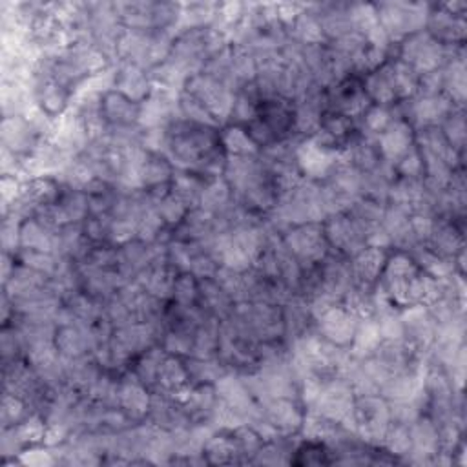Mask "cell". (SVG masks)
<instances>
[{
  "mask_svg": "<svg viewBox=\"0 0 467 467\" xmlns=\"http://www.w3.org/2000/svg\"><path fill=\"white\" fill-rule=\"evenodd\" d=\"M153 88L155 86L150 71L140 66L119 62V66L113 69V89L120 91L122 95L139 104L153 91Z\"/></svg>",
  "mask_w": 467,
  "mask_h": 467,
  "instance_id": "10",
  "label": "cell"
},
{
  "mask_svg": "<svg viewBox=\"0 0 467 467\" xmlns=\"http://www.w3.org/2000/svg\"><path fill=\"white\" fill-rule=\"evenodd\" d=\"M199 306L213 316L215 319H226L234 310V299L223 290V286L213 277L199 279Z\"/></svg>",
  "mask_w": 467,
  "mask_h": 467,
  "instance_id": "14",
  "label": "cell"
},
{
  "mask_svg": "<svg viewBox=\"0 0 467 467\" xmlns=\"http://www.w3.org/2000/svg\"><path fill=\"white\" fill-rule=\"evenodd\" d=\"M219 137L226 155H257L259 153V148L250 139L244 126L224 124L219 130Z\"/></svg>",
  "mask_w": 467,
  "mask_h": 467,
  "instance_id": "17",
  "label": "cell"
},
{
  "mask_svg": "<svg viewBox=\"0 0 467 467\" xmlns=\"http://www.w3.org/2000/svg\"><path fill=\"white\" fill-rule=\"evenodd\" d=\"M58 228L36 219L27 217L20 223L18 232V250H35V252H51L55 246Z\"/></svg>",
  "mask_w": 467,
  "mask_h": 467,
  "instance_id": "13",
  "label": "cell"
},
{
  "mask_svg": "<svg viewBox=\"0 0 467 467\" xmlns=\"http://www.w3.org/2000/svg\"><path fill=\"white\" fill-rule=\"evenodd\" d=\"M173 173L175 166L168 155L148 151L139 173V188L151 190L162 184H170Z\"/></svg>",
  "mask_w": 467,
  "mask_h": 467,
  "instance_id": "15",
  "label": "cell"
},
{
  "mask_svg": "<svg viewBox=\"0 0 467 467\" xmlns=\"http://www.w3.org/2000/svg\"><path fill=\"white\" fill-rule=\"evenodd\" d=\"M146 420L168 432H175L192 425L181 400L159 390H151V403Z\"/></svg>",
  "mask_w": 467,
  "mask_h": 467,
  "instance_id": "7",
  "label": "cell"
},
{
  "mask_svg": "<svg viewBox=\"0 0 467 467\" xmlns=\"http://www.w3.org/2000/svg\"><path fill=\"white\" fill-rule=\"evenodd\" d=\"M100 111H102V119H104L108 130L139 126L140 104L128 99L126 95H122L120 91H117L113 88L102 93Z\"/></svg>",
  "mask_w": 467,
  "mask_h": 467,
  "instance_id": "9",
  "label": "cell"
},
{
  "mask_svg": "<svg viewBox=\"0 0 467 467\" xmlns=\"http://www.w3.org/2000/svg\"><path fill=\"white\" fill-rule=\"evenodd\" d=\"M202 456L206 465H243V458L232 429H215L202 445Z\"/></svg>",
  "mask_w": 467,
  "mask_h": 467,
  "instance_id": "12",
  "label": "cell"
},
{
  "mask_svg": "<svg viewBox=\"0 0 467 467\" xmlns=\"http://www.w3.org/2000/svg\"><path fill=\"white\" fill-rule=\"evenodd\" d=\"M281 241L288 254L303 268L321 263L330 252L323 223H305L292 226L281 235Z\"/></svg>",
  "mask_w": 467,
  "mask_h": 467,
  "instance_id": "2",
  "label": "cell"
},
{
  "mask_svg": "<svg viewBox=\"0 0 467 467\" xmlns=\"http://www.w3.org/2000/svg\"><path fill=\"white\" fill-rule=\"evenodd\" d=\"M330 463H334V452L327 443L319 440H308V438L297 440L290 458V465H330Z\"/></svg>",
  "mask_w": 467,
  "mask_h": 467,
  "instance_id": "16",
  "label": "cell"
},
{
  "mask_svg": "<svg viewBox=\"0 0 467 467\" xmlns=\"http://www.w3.org/2000/svg\"><path fill=\"white\" fill-rule=\"evenodd\" d=\"M390 246H374L368 244L365 246L359 254H356L350 259V268H352V277L356 283L363 285H378L379 275L383 272V266L390 255Z\"/></svg>",
  "mask_w": 467,
  "mask_h": 467,
  "instance_id": "11",
  "label": "cell"
},
{
  "mask_svg": "<svg viewBox=\"0 0 467 467\" xmlns=\"http://www.w3.org/2000/svg\"><path fill=\"white\" fill-rule=\"evenodd\" d=\"M182 91L195 97L210 111V115L219 122V126L228 124L232 106L235 100V93L230 88L212 78L210 75L199 71L186 78Z\"/></svg>",
  "mask_w": 467,
  "mask_h": 467,
  "instance_id": "3",
  "label": "cell"
},
{
  "mask_svg": "<svg viewBox=\"0 0 467 467\" xmlns=\"http://www.w3.org/2000/svg\"><path fill=\"white\" fill-rule=\"evenodd\" d=\"M376 142L381 159L394 166L414 146V128L405 119L394 117L392 122L378 135Z\"/></svg>",
  "mask_w": 467,
  "mask_h": 467,
  "instance_id": "8",
  "label": "cell"
},
{
  "mask_svg": "<svg viewBox=\"0 0 467 467\" xmlns=\"http://www.w3.org/2000/svg\"><path fill=\"white\" fill-rule=\"evenodd\" d=\"M170 301H173L177 305H182V306L197 305V301H199V279L190 272L177 274Z\"/></svg>",
  "mask_w": 467,
  "mask_h": 467,
  "instance_id": "19",
  "label": "cell"
},
{
  "mask_svg": "<svg viewBox=\"0 0 467 467\" xmlns=\"http://www.w3.org/2000/svg\"><path fill=\"white\" fill-rule=\"evenodd\" d=\"M390 407L381 394L356 396L348 429L368 445H381L390 427Z\"/></svg>",
  "mask_w": 467,
  "mask_h": 467,
  "instance_id": "1",
  "label": "cell"
},
{
  "mask_svg": "<svg viewBox=\"0 0 467 467\" xmlns=\"http://www.w3.org/2000/svg\"><path fill=\"white\" fill-rule=\"evenodd\" d=\"M33 414L31 407L18 396L2 390V409H0V421L2 427H13L22 423L26 418Z\"/></svg>",
  "mask_w": 467,
  "mask_h": 467,
  "instance_id": "18",
  "label": "cell"
},
{
  "mask_svg": "<svg viewBox=\"0 0 467 467\" xmlns=\"http://www.w3.org/2000/svg\"><path fill=\"white\" fill-rule=\"evenodd\" d=\"M323 230L330 250L352 259L365 246H368L365 232L348 215V212H336L325 217Z\"/></svg>",
  "mask_w": 467,
  "mask_h": 467,
  "instance_id": "5",
  "label": "cell"
},
{
  "mask_svg": "<svg viewBox=\"0 0 467 467\" xmlns=\"http://www.w3.org/2000/svg\"><path fill=\"white\" fill-rule=\"evenodd\" d=\"M358 323H359V317L352 314L348 308H345L341 303H337L316 316L314 328L327 341L348 348L356 334Z\"/></svg>",
  "mask_w": 467,
  "mask_h": 467,
  "instance_id": "6",
  "label": "cell"
},
{
  "mask_svg": "<svg viewBox=\"0 0 467 467\" xmlns=\"http://www.w3.org/2000/svg\"><path fill=\"white\" fill-rule=\"evenodd\" d=\"M47 137L36 128V124L27 115L2 117L0 122V144L2 150H7L26 161L35 153V150Z\"/></svg>",
  "mask_w": 467,
  "mask_h": 467,
  "instance_id": "4",
  "label": "cell"
}]
</instances>
